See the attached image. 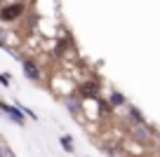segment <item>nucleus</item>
Returning <instances> with one entry per match:
<instances>
[{
    "label": "nucleus",
    "mask_w": 160,
    "mask_h": 157,
    "mask_svg": "<svg viewBox=\"0 0 160 157\" xmlns=\"http://www.w3.org/2000/svg\"><path fill=\"white\" fill-rule=\"evenodd\" d=\"M59 143H61V148H64L66 152H75V148H73V141H71L68 136H61V138H59Z\"/></svg>",
    "instance_id": "nucleus-9"
},
{
    "label": "nucleus",
    "mask_w": 160,
    "mask_h": 157,
    "mask_svg": "<svg viewBox=\"0 0 160 157\" xmlns=\"http://www.w3.org/2000/svg\"><path fill=\"white\" fill-rule=\"evenodd\" d=\"M78 92H80V94H78L80 98H97V96H99V82H94V80H87V82L80 84Z\"/></svg>",
    "instance_id": "nucleus-5"
},
{
    "label": "nucleus",
    "mask_w": 160,
    "mask_h": 157,
    "mask_svg": "<svg viewBox=\"0 0 160 157\" xmlns=\"http://www.w3.org/2000/svg\"><path fill=\"white\" fill-rule=\"evenodd\" d=\"M0 2H2V0H0Z\"/></svg>",
    "instance_id": "nucleus-14"
},
{
    "label": "nucleus",
    "mask_w": 160,
    "mask_h": 157,
    "mask_svg": "<svg viewBox=\"0 0 160 157\" xmlns=\"http://www.w3.org/2000/svg\"><path fill=\"white\" fill-rule=\"evenodd\" d=\"M64 106L75 115V117L82 115V98H80L78 94H68V96H64Z\"/></svg>",
    "instance_id": "nucleus-4"
},
{
    "label": "nucleus",
    "mask_w": 160,
    "mask_h": 157,
    "mask_svg": "<svg viewBox=\"0 0 160 157\" xmlns=\"http://www.w3.org/2000/svg\"><path fill=\"white\" fill-rule=\"evenodd\" d=\"M71 45H73V42H71V38H61L59 40V45H57V49H54V52H57V54H64V52H66V49H68L71 47Z\"/></svg>",
    "instance_id": "nucleus-8"
},
{
    "label": "nucleus",
    "mask_w": 160,
    "mask_h": 157,
    "mask_svg": "<svg viewBox=\"0 0 160 157\" xmlns=\"http://www.w3.org/2000/svg\"><path fill=\"white\" fill-rule=\"evenodd\" d=\"M130 117L134 120V122H144V115H141L139 110L134 108V106H130Z\"/></svg>",
    "instance_id": "nucleus-10"
},
{
    "label": "nucleus",
    "mask_w": 160,
    "mask_h": 157,
    "mask_svg": "<svg viewBox=\"0 0 160 157\" xmlns=\"http://www.w3.org/2000/svg\"><path fill=\"white\" fill-rule=\"evenodd\" d=\"M21 12H24V5L21 2H12V5H5L2 10H0V21H14L21 17Z\"/></svg>",
    "instance_id": "nucleus-2"
},
{
    "label": "nucleus",
    "mask_w": 160,
    "mask_h": 157,
    "mask_svg": "<svg viewBox=\"0 0 160 157\" xmlns=\"http://www.w3.org/2000/svg\"><path fill=\"white\" fill-rule=\"evenodd\" d=\"M108 103H111V106H115V108H120V106H127L125 96H122L120 92H113V94H111V96H108Z\"/></svg>",
    "instance_id": "nucleus-7"
},
{
    "label": "nucleus",
    "mask_w": 160,
    "mask_h": 157,
    "mask_svg": "<svg viewBox=\"0 0 160 157\" xmlns=\"http://www.w3.org/2000/svg\"><path fill=\"white\" fill-rule=\"evenodd\" d=\"M158 141H160V131H158Z\"/></svg>",
    "instance_id": "nucleus-13"
},
{
    "label": "nucleus",
    "mask_w": 160,
    "mask_h": 157,
    "mask_svg": "<svg viewBox=\"0 0 160 157\" xmlns=\"http://www.w3.org/2000/svg\"><path fill=\"white\" fill-rule=\"evenodd\" d=\"M0 84H5V87H10V75L0 73Z\"/></svg>",
    "instance_id": "nucleus-12"
},
{
    "label": "nucleus",
    "mask_w": 160,
    "mask_h": 157,
    "mask_svg": "<svg viewBox=\"0 0 160 157\" xmlns=\"http://www.w3.org/2000/svg\"><path fill=\"white\" fill-rule=\"evenodd\" d=\"M0 157H14L12 148H10V145H5V143H0Z\"/></svg>",
    "instance_id": "nucleus-11"
},
{
    "label": "nucleus",
    "mask_w": 160,
    "mask_h": 157,
    "mask_svg": "<svg viewBox=\"0 0 160 157\" xmlns=\"http://www.w3.org/2000/svg\"><path fill=\"white\" fill-rule=\"evenodd\" d=\"M0 113H5L10 120H14L19 127H24V124H26V117H24V110H21V108H14V106H7V103L0 101Z\"/></svg>",
    "instance_id": "nucleus-3"
},
{
    "label": "nucleus",
    "mask_w": 160,
    "mask_h": 157,
    "mask_svg": "<svg viewBox=\"0 0 160 157\" xmlns=\"http://www.w3.org/2000/svg\"><path fill=\"white\" fill-rule=\"evenodd\" d=\"M130 131H132V138L139 141V143H148L151 138H153V134H151V129H148V124H146V122H134Z\"/></svg>",
    "instance_id": "nucleus-1"
},
{
    "label": "nucleus",
    "mask_w": 160,
    "mask_h": 157,
    "mask_svg": "<svg viewBox=\"0 0 160 157\" xmlns=\"http://www.w3.org/2000/svg\"><path fill=\"white\" fill-rule=\"evenodd\" d=\"M21 66H24V73H26L28 80H35V82L40 80V68H38V64H35L33 59H24Z\"/></svg>",
    "instance_id": "nucleus-6"
}]
</instances>
